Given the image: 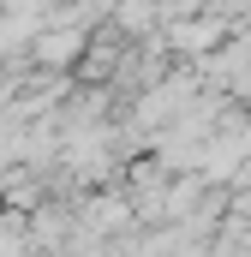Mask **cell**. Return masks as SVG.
<instances>
[{"label": "cell", "mask_w": 251, "mask_h": 257, "mask_svg": "<svg viewBox=\"0 0 251 257\" xmlns=\"http://www.w3.org/2000/svg\"><path fill=\"white\" fill-rule=\"evenodd\" d=\"M84 36H90V24H42V30H30V66H48V72H60L84 54Z\"/></svg>", "instance_id": "cell-1"}]
</instances>
